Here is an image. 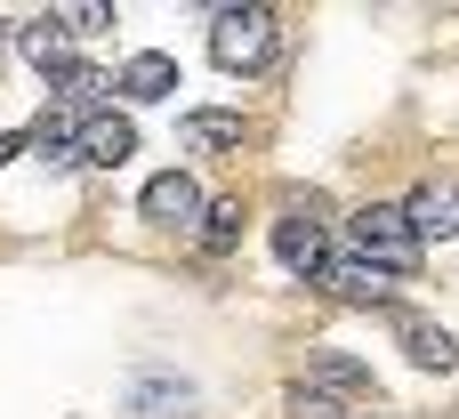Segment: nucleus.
<instances>
[{"label": "nucleus", "instance_id": "obj_17", "mask_svg": "<svg viewBox=\"0 0 459 419\" xmlns=\"http://www.w3.org/2000/svg\"><path fill=\"white\" fill-rule=\"evenodd\" d=\"M290 412H299V419H339V404H331V396H315V388H299V396H290Z\"/></svg>", "mask_w": 459, "mask_h": 419}, {"label": "nucleus", "instance_id": "obj_1", "mask_svg": "<svg viewBox=\"0 0 459 419\" xmlns=\"http://www.w3.org/2000/svg\"><path fill=\"white\" fill-rule=\"evenodd\" d=\"M355 250L403 283V275L420 266V234H411V210H403V202H363V210H355Z\"/></svg>", "mask_w": 459, "mask_h": 419}, {"label": "nucleus", "instance_id": "obj_16", "mask_svg": "<svg viewBox=\"0 0 459 419\" xmlns=\"http://www.w3.org/2000/svg\"><path fill=\"white\" fill-rule=\"evenodd\" d=\"M56 24H65V32H105V24H113V8L81 0V8H56Z\"/></svg>", "mask_w": 459, "mask_h": 419}, {"label": "nucleus", "instance_id": "obj_5", "mask_svg": "<svg viewBox=\"0 0 459 419\" xmlns=\"http://www.w3.org/2000/svg\"><path fill=\"white\" fill-rule=\"evenodd\" d=\"M403 210H411V234H420V242H452L459 234V186L452 178H428Z\"/></svg>", "mask_w": 459, "mask_h": 419}, {"label": "nucleus", "instance_id": "obj_13", "mask_svg": "<svg viewBox=\"0 0 459 419\" xmlns=\"http://www.w3.org/2000/svg\"><path fill=\"white\" fill-rule=\"evenodd\" d=\"M242 242V202H210V218H202V250H234Z\"/></svg>", "mask_w": 459, "mask_h": 419}, {"label": "nucleus", "instance_id": "obj_9", "mask_svg": "<svg viewBox=\"0 0 459 419\" xmlns=\"http://www.w3.org/2000/svg\"><path fill=\"white\" fill-rule=\"evenodd\" d=\"M395 339H403V355H411V363H428V371H452V363H459L452 331H444V323H428V315H403V307H395Z\"/></svg>", "mask_w": 459, "mask_h": 419}, {"label": "nucleus", "instance_id": "obj_10", "mask_svg": "<svg viewBox=\"0 0 459 419\" xmlns=\"http://www.w3.org/2000/svg\"><path fill=\"white\" fill-rule=\"evenodd\" d=\"M16 48H24L40 73H65V65H73V32L56 24V8H48V16H24V24H16Z\"/></svg>", "mask_w": 459, "mask_h": 419}, {"label": "nucleus", "instance_id": "obj_8", "mask_svg": "<svg viewBox=\"0 0 459 419\" xmlns=\"http://www.w3.org/2000/svg\"><path fill=\"white\" fill-rule=\"evenodd\" d=\"M331 291H339V299H355V307H387V299H395V275H387V266H371V258L355 250V258H331Z\"/></svg>", "mask_w": 459, "mask_h": 419}, {"label": "nucleus", "instance_id": "obj_18", "mask_svg": "<svg viewBox=\"0 0 459 419\" xmlns=\"http://www.w3.org/2000/svg\"><path fill=\"white\" fill-rule=\"evenodd\" d=\"M16 153H24V137H0V170H8V161H16Z\"/></svg>", "mask_w": 459, "mask_h": 419}, {"label": "nucleus", "instance_id": "obj_3", "mask_svg": "<svg viewBox=\"0 0 459 419\" xmlns=\"http://www.w3.org/2000/svg\"><path fill=\"white\" fill-rule=\"evenodd\" d=\"M274 258H282L299 283H331V234H323V218H307V210L274 218Z\"/></svg>", "mask_w": 459, "mask_h": 419}, {"label": "nucleus", "instance_id": "obj_12", "mask_svg": "<svg viewBox=\"0 0 459 419\" xmlns=\"http://www.w3.org/2000/svg\"><path fill=\"white\" fill-rule=\"evenodd\" d=\"M186 145H194V153H234V145H242V113H218V105L186 113Z\"/></svg>", "mask_w": 459, "mask_h": 419}, {"label": "nucleus", "instance_id": "obj_6", "mask_svg": "<svg viewBox=\"0 0 459 419\" xmlns=\"http://www.w3.org/2000/svg\"><path fill=\"white\" fill-rule=\"evenodd\" d=\"M113 89H121V97H137V105H153V97H169V89H178V57H161V48H137V57L113 73Z\"/></svg>", "mask_w": 459, "mask_h": 419}, {"label": "nucleus", "instance_id": "obj_15", "mask_svg": "<svg viewBox=\"0 0 459 419\" xmlns=\"http://www.w3.org/2000/svg\"><path fill=\"white\" fill-rule=\"evenodd\" d=\"M315 380L323 388H347V396H371V371H355L347 355H315Z\"/></svg>", "mask_w": 459, "mask_h": 419}, {"label": "nucleus", "instance_id": "obj_2", "mask_svg": "<svg viewBox=\"0 0 459 419\" xmlns=\"http://www.w3.org/2000/svg\"><path fill=\"white\" fill-rule=\"evenodd\" d=\"M210 57H218L226 73H258V65L274 57V8H218Z\"/></svg>", "mask_w": 459, "mask_h": 419}, {"label": "nucleus", "instance_id": "obj_11", "mask_svg": "<svg viewBox=\"0 0 459 419\" xmlns=\"http://www.w3.org/2000/svg\"><path fill=\"white\" fill-rule=\"evenodd\" d=\"M32 145H40L48 161H81V105H48V113L32 121Z\"/></svg>", "mask_w": 459, "mask_h": 419}, {"label": "nucleus", "instance_id": "obj_4", "mask_svg": "<svg viewBox=\"0 0 459 419\" xmlns=\"http://www.w3.org/2000/svg\"><path fill=\"white\" fill-rule=\"evenodd\" d=\"M153 226H194V218H210V202H202V186L186 178V170H161L153 186H145V202H137Z\"/></svg>", "mask_w": 459, "mask_h": 419}, {"label": "nucleus", "instance_id": "obj_7", "mask_svg": "<svg viewBox=\"0 0 459 419\" xmlns=\"http://www.w3.org/2000/svg\"><path fill=\"white\" fill-rule=\"evenodd\" d=\"M137 153V129L121 121V113H89L81 121V161H97V170H121Z\"/></svg>", "mask_w": 459, "mask_h": 419}, {"label": "nucleus", "instance_id": "obj_14", "mask_svg": "<svg viewBox=\"0 0 459 419\" xmlns=\"http://www.w3.org/2000/svg\"><path fill=\"white\" fill-rule=\"evenodd\" d=\"M56 81H65V105H97V97H105V89H113V81H105V73H97V65H65V73H56Z\"/></svg>", "mask_w": 459, "mask_h": 419}]
</instances>
